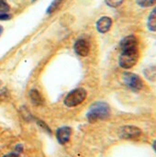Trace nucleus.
I'll use <instances>...</instances> for the list:
<instances>
[{
	"label": "nucleus",
	"mask_w": 156,
	"mask_h": 157,
	"mask_svg": "<svg viewBox=\"0 0 156 157\" xmlns=\"http://www.w3.org/2000/svg\"><path fill=\"white\" fill-rule=\"evenodd\" d=\"M109 107L104 102H97L93 104L86 114V118L89 122L94 123L99 120H105L109 116Z\"/></svg>",
	"instance_id": "obj_1"
},
{
	"label": "nucleus",
	"mask_w": 156,
	"mask_h": 157,
	"mask_svg": "<svg viewBox=\"0 0 156 157\" xmlns=\"http://www.w3.org/2000/svg\"><path fill=\"white\" fill-rule=\"evenodd\" d=\"M86 98V91L84 88H76L72 90L64 98V105L73 108L81 104Z\"/></svg>",
	"instance_id": "obj_2"
},
{
	"label": "nucleus",
	"mask_w": 156,
	"mask_h": 157,
	"mask_svg": "<svg viewBox=\"0 0 156 157\" xmlns=\"http://www.w3.org/2000/svg\"><path fill=\"white\" fill-rule=\"evenodd\" d=\"M138 50L121 52V54L119 59V63L122 68L130 69L136 64L138 61Z\"/></svg>",
	"instance_id": "obj_3"
},
{
	"label": "nucleus",
	"mask_w": 156,
	"mask_h": 157,
	"mask_svg": "<svg viewBox=\"0 0 156 157\" xmlns=\"http://www.w3.org/2000/svg\"><path fill=\"white\" fill-rule=\"evenodd\" d=\"M123 83L132 91L137 92L141 90L143 87V81L142 79L135 74L132 73H124L122 75Z\"/></svg>",
	"instance_id": "obj_4"
},
{
	"label": "nucleus",
	"mask_w": 156,
	"mask_h": 157,
	"mask_svg": "<svg viewBox=\"0 0 156 157\" xmlns=\"http://www.w3.org/2000/svg\"><path fill=\"white\" fill-rule=\"evenodd\" d=\"M141 130L135 126H124L120 130V136L126 140H135L141 136Z\"/></svg>",
	"instance_id": "obj_5"
},
{
	"label": "nucleus",
	"mask_w": 156,
	"mask_h": 157,
	"mask_svg": "<svg viewBox=\"0 0 156 157\" xmlns=\"http://www.w3.org/2000/svg\"><path fill=\"white\" fill-rule=\"evenodd\" d=\"M137 46H138V40L136 39V37L132 36V35L125 37L124 39H122V40L120 43V48L121 52L138 50Z\"/></svg>",
	"instance_id": "obj_6"
},
{
	"label": "nucleus",
	"mask_w": 156,
	"mask_h": 157,
	"mask_svg": "<svg viewBox=\"0 0 156 157\" xmlns=\"http://www.w3.org/2000/svg\"><path fill=\"white\" fill-rule=\"evenodd\" d=\"M74 51L75 52L80 55V56H83V57H86L88 55L89 53V51H90V48H89V44L88 42L86 40H83V39H79L75 41L74 43Z\"/></svg>",
	"instance_id": "obj_7"
},
{
	"label": "nucleus",
	"mask_w": 156,
	"mask_h": 157,
	"mask_svg": "<svg viewBox=\"0 0 156 157\" xmlns=\"http://www.w3.org/2000/svg\"><path fill=\"white\" fill-rule=\"evenodd\" d=\"M71 136V129L69 127H62L56 132V138L61 144H65Z\"/></svg>",
	"instance_id": "obj_8"
},
{
	"label": "nucleus",
	"mask_w": 156,
	"mask_h": 157,
	"mask_svg": "<svg viewBox=\"0 0 156 157\" xmlns=\"http://www.w3.org/2000/svg\"><path fill=\"white\" fill-rule=\"evenodd\" d=\"M112 25V20L108 17H102L97 22V29L100 33H106L109 30Z\"/></svg>",
	"instance_id": "obj_9"
},
{
	"label": "nucleus",
	"mask_w": 156,
	"mask_h": 157,
	"mask_svg": "<svg viewBox=\"0 0 156 157\" xmlns=\"http://www.w3.org/2000/svg\"><path fill=\"white\" fill-rule=\"evenodd\" d=\"M29 98H30V100L31 102L34 104V105H42L43 104V98L40 95V93L36 90V89H32L30 90L29 92Z\"/></svg>",
	"instance_id": "obj_10"
},
{
	"label": "nucleus",
	"mask_w": 156,
	"mask_h": 157,
	"mask_svg": "<svg viewBox=\"0 0 156 157\" xmlns=\"http://www.w3.org/2000/svg\"><path fill=\"white\" fill-rule=\"evenodd\" d=\"M147 26L150 30L156 31V7L153 9V11L151 12V14L148 17Z\"/></svg>",
	"instance_id": "obj_11"
},
{
	"label": "nucleus",
	"mask_w": 156,
	"mask_h": 157,
	"mask_svg": "<svg viewBox=\"0 0 156 157\" xmlns=\"http://www.w3.org/2000/svg\"><path fill=\"white\" fill-rule=\"evenodd\" d=\"M63 1V0H53L51 2V4L49 6L48 9H47V14H52V13H54L60 7V6L62 5Z\"/></svg>",
	"instance_id": "obj_12"
},
{
	"label": "nucleus",
	"mask_w": 156,
	"mask_h": 157,
	"mask_svg": "<svg viewBox=\"0 0 156 157\" xmlns=\"http://www.w3.org/2000/svg\"><path fill=\"white\" fill-rule=\"evenodd\" d=\"M137 4L143 7H148L156 4V0H137Z\"/></svg>",
	"instance_id": "obj_13"
},
{
	"label": "nucleus",
	"mask_w": 156,
	"mask_h": 157,
	"mask_svg": "<svg viewBox=\"0 0 156 157\" xmlns=\"http://www.w3.org/2000/svg\"><path fill=\"white\" fill-rule=\"evenodd\" d=\"M105 1L106 4L111 7H118L123 3V0H105Z\"/></svg>",
	"instance_id": "obj_14"
},
{
	"label": "nucleus",
	"mask_w": 156,
	"mask_h": 157,
	"mask_svg": "<svg viewBox=\"0 0 156 157\" xmlns=\"http://www.w3.org/2000/svg\"><path fill=\"white\" fill-rule=\"evenodd\" d=\"M10 9L6 0H0V13H6Z\"/></svg>",
	"instance_id": "obj_15"
},
{
	"label": "nucleus",
	"mask_w": 156,
	"mask_h": 157,
	"mask_svg": "<svg viewBox=\"0 0 156 157\" xmlns=\"http://www.w3.org/2000/svg\"><path fill=\"white\" fill-rule=\"evenodd\" d=\"M10 18V16L6 13H0V20H7Z\"/></svg>",
	"instance_id": "obj_16"
},
{
	"label": "nucleus",
	"mask_w": 156,
	"mask_h": 157,
	"mask_svg": "<svg viewBox=\"0 0 156 157\" xmlns=\"http://www.w3.org/2000/svg\"><path fill=\"white\" fill-rule=\"evenodd\" d=\"M39 124H40V127H42V128H43V129H44L45 131H47V132H48L49 133L51 132V131H50V129L48 128V126H47L46 124H44V123H43L42 121H39Z\"/></svg>",
	"instance_id": "obj_17"
},
{
	"label": "nucleus",
	"mask_w": 156,
	"mask_h": 157,
	"mask_svg": "<svg viewBox=\"0 0 156 157\" xmlns=\"http://www.w3.org/2000/svg\"><path fill=\"white\" fill-rule=\"evenodd\" d=\"M4 157H18V155L16 153V154H9V155H6Z\"/></svg>",
	"instance_id": "obj_18"
},
{
	"label": "nucleus",
	"mask_w": 156,
	"mask_h": 157,
	"mask_svg": "<svg viewBox=\"0 0 156 157\" xmlns=\"http://www.w3.org/2000/svg\"><path fill=\"white\" fill-rule=\"evenodd\" d=\"M153 147H154V151L156 152V140L154 142V144H153Z\"/></svg>",
	"instance_id": "obj_19"
},
{
	"label": "nucleus",
	"mask_w": 156,
	"mask_h": 157,
	"mask_svg": "<svg viewBox=\"0 0 156 157\" xmlns=\"http://www.w3.org/2000/svg\"><path fill=\"white\" fill-rule=\"evenodd\" d=\"M2 31H3V29H2V27H0V35L2 34Z\"/></svg>",
	"instance_id": "obj_20"
},
{
	"label": "nucleus",
	"mask_w": 156,
	"mask_h": 157,
	"mask_svg": "<svg viewBox=\"0 0 156 157\" xmlns=\"http://www.w3.org/2000/svg\"><path fill=\"white\" fill-rule=\"evenodd\" d=\"M35 1H36V0H32V2H35Z\"/></svg>",
	"instance_id": "obj_21"
}]
</instances>
